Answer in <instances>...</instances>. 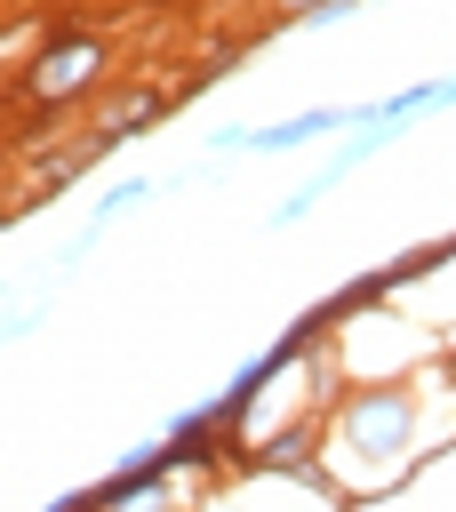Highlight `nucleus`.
Returning <instances> with one entry per match:
<instances>
[{"label": "nucleus", "instance_id": "1", "mask_svg": "<svg viewBox=\"0 0 456 512\" xmlns=\"http://www.w3.org/2000/svg\"><path fill=\"white\" fill-rule=\"evenodd\" d=\"M80 64H96V48H56V56H48V72H40V88H64Z\"/></svg>", "mask_w": 456, "mask_h": 512}]
</instances>
